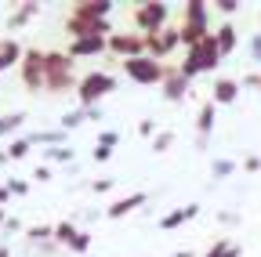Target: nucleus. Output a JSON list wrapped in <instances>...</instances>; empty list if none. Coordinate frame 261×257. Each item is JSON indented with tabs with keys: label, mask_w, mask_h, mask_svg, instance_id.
<instances>
[{
	"label": "nucleus",
	"mask_w": 261,
	"mask_h": 257,
	"mask_svg": "<svg viewBox=\"0 0 261 257\" xmlns=\"http://www.w3.org/2000/svg\"><path fill=\"white\" fill-rule=\"evenodd\" d=\"M232 91H236L232 83H221V87H218V98H221V102H232Z\"/></svg>",
	"instance_id": "obj_1"
}]
</instances>
